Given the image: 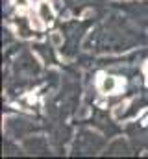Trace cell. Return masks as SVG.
I'll return each instance as SVG.
<instances>
[{"mask_svg": "<svg viewBox=\"0 0 148 159\" xmlns=\"http://www.w3.org/2000/svg\"><path fill=\"white\" fill-rule=\"evenodd\" d=\"M37 19H43V22H50L52 20V11L48 9L46 4H41L39 6V17Z\"/></svg>", "mask_w": 148, "mask_h": 159, "instance_id": "2", "label": "cell"}, {"mask_svg": "<svg viewBox=\"0 0 148 159\" xmlns=\"http://www.w3.org/2000/svg\"><path fill=\"white\" fill-rule=\"evenodd\" d=\"M120 87H124V81L117 76H102L98 80V89L102 94H117Z\"/></svg>", "mask_w": 148, "mask_h": 159, "instance_id": "1", "label": "cell"}, {"mask_svg": "<svg viewBox=\"0 0 148 159\" xmlns=\"http://www.w3.org/2000/svg\"><path fill=\"white\" fill-rule=\"evenodd\" d=\"M145 74H146V78H148V61H146V65H145Z\"/></svg>", "mask_w": 148, "mask_h": 159, "instance_id": "3", "label": "cell"}]
</instances>
